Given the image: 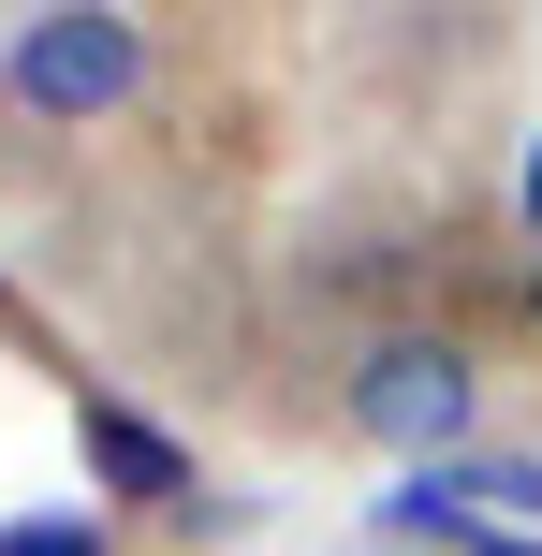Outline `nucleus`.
Returning <instances> with one entry per match:
<instances>
[{
    "instance_id": "1",
    "label": "nucleus",
    "mask_w": 542,
    "mask_h": 556,
    "mask_svg": "<svg viewBox=\"0 0 542 556\" xmlns=\"http://www.w3.org/2000/svg\"><path fill=\"white\" fill-rule=\"evenodd\" d=\"M323 410H338V440L396 454V469H455V454H484V352L455 323H367Z\"/></svg>"
},
{
    "instance_id": "2",
    "label": "nucleus",
    "mask_w": 542,
    "mask_h": 556,
    "mask_svg": "<svg viewBox=\"0 0 542 556\" xmlns=\"http://www.w3.org/2000/svg\"><path fill=\"white\" fill-rule=\"evenodd\" d=\"M0 103L45 117V132H103V117L147 103V15H117V0H45V15H15V45H0Z\"/></svg>"
},
{
    "instance_id": "3",
    "label": "nucleus",
    "mask_w": 542,
    "mask_h": 556,
    "mask_svg": "<svg viewBox=\"0 0 542 556\" xmlns=\"http://www.w3.org/2000/svg\"><path fill=\"white\" fill-rule=\"evenodd\" d=\"M74 454H88V483H103L117 513H191V440H176V425H147L133 395L74 381Z\"/></svg>"
},
{
    "instance_id": "4",
    "label": "nucleus",
    "mask_w": 542,
    "mask_h": 556,
    "mask_svg": "<svg viewBox=\"0 0 542 556\" xmlns=\"http://www.w3.org/2000/svg\"><path fill=\"white\" fill-rule=\"evenodd\" d=\"M455 498H484V513H542V454H455Z\"/></svg>"
},
{
    "instance_id": "5",
    "label": "nucleus",
    "mask_w": 542,
    "mask_h": 556,
    "mask_svg": "<svg viewBox=\"0 0 542 556\" xmlns=\"http://www.w3.org/2000/svg\"><path fill=\"white\" fill-rule=\"evenodd\" d=\"M0 556H117V528H103V513H15Z\"/></svg>"
},
{
    "instance_id": "6",
    "label": "nucleus",
    "mask_w": 542,
    "mask_h": 556,
    "mask_svg": "<svg viewBox=\"0 0 542 556\" xmlns=\"http://www.w3.org/2000/svg\"><path fill=\"white\" fill-rule=\"evenodd\" d=\"M514 205H528V250H542V147H528V176H514Z\"/></svg>"
},
{
    "instance_id": "7",
    "label": "nucleus",
    "mask_w": 542,
    "mask_h": 556,
    "mask_svg": "<svg viewBox=\"0 0 542 556\" xmlns=\"http://www.w3.org/2000/svg\"><path fill=\"white\" fill-rule=\"evenodd\" d=\"M469 556H542V542H528V528H484V542H469Z\"/></svg>"
},
{
    "instance_id": "8",
    "label": "nucleus",
    "mask_w": 542,
    "mask_h": 556,
    "mask_svg": "<svg viewBox=\"0 0 542 556\" xmlns=\"http://www.w3.org/2000/svg\"><path fill=\"white\" fill-rule=\"evenodd\" d=\"M528 337H542V264H528Z\"/></svg>"
},
{
    "instance_id": "9",
    "label": "nucleus",
    "mask_w": 542,
    "mask_h": 556,
    "mask_svg": "<svg viewBox=\"0 0 542 556\" xmlns=\"http://www.w3.org/2000/svg\"><path fill=\"white\" fill-rule=\"evenodd\" d=\"M381 556H396V542H381Z\"/></svg>"
}]
</instances>
